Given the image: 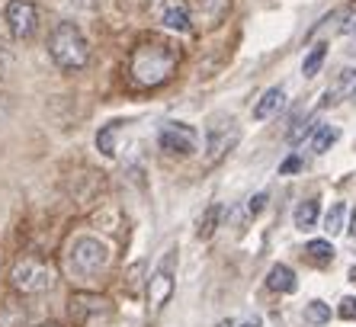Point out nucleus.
Masks as SVG:
<instances>
[{"mask_svg":"<svg viewBox=\"0 0 356 327\" xmlns=\"http://www.w3.org/2000/svg\"><path fill=\"white\" fill-rule=\"evenodd\" d=\"M324 58H327V45H324V42H318L315 49L305 55V61H302V74H305V77H315V74L321 71Z\"/></svg>","mask_w":356,"mask_h":327,"instance_id":"obj_17","label":"nucleus"},{"mask_svg":"<svg viewBox=\"0 0 356 327\" xmlns=\"http://www.w3.org/2000/svg\"><path fill=\"white\" fill-rule=\"evenodd\" d=\"M308 260L318 263V266H324V263H331L334 260V247L331 241H321V237H315V241H308Z\"/></svg>","mask_w":356,"mask_h":327,"instance_id":"obj_15","label":"nucleus"},{"mask_svg":"<svg viewBox=\"0 0 356 327\" xmlns=\"http://www.w3.org/2000/svg\"><path fill=\"white\" fill-rule=\"evenodd\" d=\"M282 99H286L282 87H270V90H266L264 97L257 99V106H254V119H257V122H264V119H270L273 113H280Z\"/></svg>","mask_w":356,"mask_h":327,"instance_id":"obj_11","label":"nucleus"},{"mask_svg":"<svg viewBox=\"0 0 356 327\" xmlns=\"http://www.w3.org/2000/svg\"><path fill=\"white\" fill-rule=\"evenodd\" d=\"M218 218H222V205H209L206 215L199 218L196 234L202 237V241H206V237H212V234H216V228H218Z\"/></svg>","mask_w":356,"mask_h":327,"instance_id":"obj_18","label":"nucleus"},{"mask_svg":"<svg viewBox=\"0 0 356 327\" xmlns=\"http://www.w3.org/2000/svg\"><path fill=\"white\" fill-rule=\"evenodd\" d=\"M122 129H125V122L122 119H116V122H109L106 129L97 135V145H99L103 154H116V131H122Z\"/></svg>","mask_w":356,"mask_h":327,"instance_id":"obj_16","label":"nucleus"},{"mask_svg":"<svg viewBox=\"0 0 356 327\" xmlns=\"http://www.w3.org/2000/svg\"><path fill=\"white\" fill-rule=\"evenodd\" d=\"M318 225V199H305L296 205V228L308 231Z\"/></svg>","mask_w":356,"mask_h":327,"instance_id":"obj_13","label":"nucleus"},{"mask_svg":"<svg viewBox=\"0 0 356 327\" xmlns=\"http://www.w3.org/2000/svg\"><path fill=\"white\" fill-rule=\"evenodd\" d=\"M49 55L55 58V65L65 71H77L87 65L90 58V45L83 39V33L74 23H58L49 35Z\"/></svg>","mask_w":356,"mask_h":327,"instance_id":"obj_3","label":"nucleus"},{"mask_svg":"<svg viewBox=\"0 0 356 327\" xmlns=\"http://www.w3.org/2000/svg\"><path fill=\"white\" fill-rule=\"evenodd\" d=\"M232 0H190V19H196L202 29H212L225 19Z\"/></svg>","mask_w":356,"mask_h":327,"instance_id":"obj_9","label":"nucleus"},{"mask_svg":"<svg viewBox=\"0 0 356 327\" xmlns=\"http://www.w3.org/2000/svg\"><path fill=\"white\" fill-rule=\"evenodd\" d=\"M266 286L273 289V292H282V295L296 292V273H292L289 266L276 263L273 270H270V276H266Z\"/></svg>","mask_w":356,"mask_h":327,"instance_id":"obj_12","label":"nucleus"},{"mask_svg":"<svg viewBox=\"0 0 356 327\" xmlns=\"http://www.w3.org/2000/svg\"><path fill=\"white\" fill-rule=\"evenodd\" d=\"M343 215H347V209H343V205H331V209H327V215H324V231H327V234H340V231H343Z\"/></svg>","mask_w":356,"mask_h":327,"instance_id":"obj_20","label":"nucleus"},{"mask_svg":"<svg viewBox=\"0 0 356 327\" xmlns=\"http://www.w3.org/2000/svg\"><path fill=\"white\" fill-rule=\"evenodd\" d=\"M109 266V244L93 234H81L67 244L65 254V270L71 279H93Z\"/></svg>","mask_w":356,"mask_h":327,"instance_id":"obj_2","label":"nucleus"},{"mask_svg":"<svg viewBox=\"0 0 356 327\" xmlns=\"http://www.w3.org/2000/svg\"><path fill=\"white\" fill-rule=\"evenodd\" d=\"M340 318H343V321H356V295H347V298L340 302Z\"/></svg>","mask_w":356,"mask_h":327,"instance_id":"obj_22","label":"nucleus"},{"mask_svg":"<svg viewBox=\"0 0 356 327\" xmlns=\"http://www.w3.org/2000/svg\"><path fill=\"white\" fill-rule=\"evenodd\" d=\"M10 282L23 295H39L55 286V270H51L49 263L35 260V257H23V260H17L13 273H10Z\"/></svg>","mask_w":356,"mask_h":327,"instance_id":"obj_4","label":"nucleus"},{"mask_svg":"<svg viewBox=\"0 0 356 327\" xmlns=\"http://www.w3.org/2000/svg\"><path fill=\"white\" fill-rule=\"evenodd\" d=\"M158 145L174 157H190L199 147V131L186 122H164L158 131Z\"/></svg>","mask_w":356,"mask_h":327,"instance_id":"obj_6","label":"nucleus"},{"mask_svg":"<svg viewBox=\"0 0 356 327\" xmlns=\"http://www.w3.org/2000/svg\"><path fill=\"white\" fill-rule=\"evenodd\" d=\"M305 318L312 321V324H327V321H331V308H327L324 302H308Z\"/></svg>","mask_w":356,"mask_h":327,"instance_id":"obj_21","label":"nucleus"},{"mask_svg":"<svg viewBox=\"0 0 356 327\" xmlns=\"http://www.w3.org/2000/svg\"><path fill=\"white\" fill-rule=\"evenodd\" d=\"M49 327H55V324H49Z\"/></svg>","mask_w":356,"mask_h":327,"instance_id":"obj_27","label":"nucleus"},{"mask_svg":"<svg viewBox=\"0 0 356 327\" xmlns=\"http://www.w3.org/2000/svg\"><path fill=\"white\" fill-rule=\"evenodd\" d=\"M174 270H177V250H170V254L158 263V270L151 273V279H148L151 311H161L167 305V298H170V292H174Z\"/></svg>","mask_w":356,"mask_h":327,"instance_id":"obj_7","label":"nucleus"},{"mask_svg":"<svg viewBox=\"0 0 356 327\" xmlns=\"http://www.w3.org/2000/svg\"><path fill=\"white\" fill-rule=\"evenodd\" d=\"M177 61H180V49H177L170 39H145L132 49L129 58V74L138 87H158V83L170 81V74L177 71Z\"/></svg>","mask_w":356,"mask_h":327,"instance_id":"obj_1","label":"nucleus"},{"mask_svg":"<svg viewBox=\"0 0 356 327\" xmlns=\"http://www.w3.org/2000/svg\"><path fill=\"white\" fill-rule=\"evenodd\" d=\"M337 138H340V129H334V125H324V129H318L315 141H312V151H315V154H324V151H327V147H331Z\"/></svg>","mask_w":356,"mask_h":327,"instance_id":"obj_19","label":"nucleus"},{"mask_svg":"<svg viewBox=\"0 0 356 327\" xmlns=\"http://www.w3.org/2000/svg\"><path fill=\"white\" fill-rule=\"evenodd\" d=\"M264 199H266L264 193H257V196H254V199H250V202H248V212H250V215H257L260 209H264Z\"/></svg>","mask_w":356,"mask_h":327,"instance_id":"obj_24","label":"nucleus"},{"mask_svg":"<svg viewBox=\"0 0 356 327\" xmlns=\"http://www.w3.org/2000/svg\"><path fill=\"white\" fill-rule=\"evenodd\" d=\"M353 90H356V67H343V71L334 77L331 87H327L321 106H334V103H340L343 97H353Z\"/></svg>","mask_w":356,"mask_h":327,"instance_id":"obj_10","label":"nucleus"},{"mask_svg":"<svg viewBox=\"0 0 356 327\" xmlns=\"http://www.w3.org/2000/svg\"><path fill=\"white\" fill-rule=\"evenodd\" d=\"M350 234L356 237V212H353V218H350Z\"/></svg>","mask_w":356,"mask_h":327,"instance_id":"obj_25","label":"nucleus"},{"mask_svg":"<svg viewBox=\"0 0 356 327\" xmlns=\"http://www.w3.org/2000/svg\"><path fill=\"white\" fill-rule=\"evenodd\" d=\"M7 29L13 39H29V35L35 33V26H39V13H35V7L29 3V0H13V3H7Z\"/></svg>","mask_w":356,"mask_h":327,"instance_id":"obj_8","label":"nucleus"},{"mask_svg":"<svg viewBox=\"0 0 356 327\" xmlns=\"http://www.w3.org/2000/svg\"><path fill=\"white\" fill-rule=\"evenodd\" d=\"M241 131L232 115H212L206 125V164H218L234 145H238Z\"/></svg>","mask_w":356,"mask_h":327,"instance_id":"obj_5","label":"nucleus"},{"mask_svg":"<svg viewBox=\"0 0 356 327\" xmlns=\"http://www.w3.org/2000/svg\"><path fill=\"white\" fill-rule=\"evenodd\" d=\"M298 170H302V157H296V154L280 164V173H286V177H292V173H298Z\"/></svg>","mask_w":356,"mask_h":327,"instance_id":"obj_23","label":"nucleus"},{"mask_svg":"<svg viewBox=\"0 0 356 327\" xmlns=\"http://www.w3.org/2000/svg\"><path fill=\"white\" fill-rule=\"evenodd\" d=\"M161 19H164L167 29H177V33H190L193 23H190V13L183 7H167L164 13H161Z\"/></svg>","mask_w":356,"mask_h":327,"instance_id":"obj_14","label":"nucleus"},{"mask_svg":"<svg viewBox=\"0 0 356 327\" xmlns=\"http://www.w3.org/2000/svg\"><path fill=\"white\" fill-rule=\"evenodd\" d=\"M241 327H260V321H257V318H254V321H244Z\"/></svg>","mask_w":356,"mask_h":327,"instance_id":"obj_26","label":"nucleus"}]
</instances>
